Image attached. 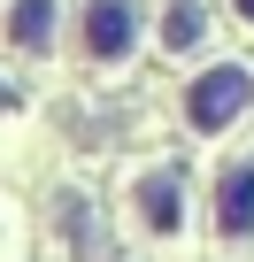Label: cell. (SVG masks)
I'll list each match as a JSON object with an SVG mask.
<instances>
[{
	"label": "cell",
	"mask_w": 254,
	"mask_h": 262,
	"mask_svg": "<svg viewBox=\"0 0 254 262\" xmlns=\"http://www.w3.org/2000/svg\"><path fill=\"white\" fill-rule=\"evenodd\" d=\"M200 31H208V8H200V0H170V16H162V47L185 54V47H200Z\"/></svg>",
	"instance_id": "cell-5"
},
{
	"label": "cell",
	"mask_w": 254,
	"mask_h": 262,
	"mask_svg": "<svg viewBox=\"0 0 254 262\" xmlns=\"http://www.w3.org/2000/svg\"><path fill=\"white\" fill-rule=\"evenodd\" d=\"M246 100H254V70L223 62V70L193 77V93H185V116H193V131H223L231 116H246Z\"/></svg>",
	"instance_id": "cell-1"
},
{
	"label": "cell",
	"mask_w": 254,
	"mask_h": 262,
	"mask_svg": "<svg viewBox=\"0 0 254 262\" xmlns=\"http://www.w3.org/2000/svg\"><path fill=\"white\" fill-rule=\"evenodd\" d=\"M139 216L154 231H177V178H147L139 185Z\"/></svg>",
	"instance_id": "cell-6"
},
{
	"label": "cell",
	"mask_w": 254,
	"mask_h": 262,
	"mask_svg": "<svg viewBox=\"0 0 254 262\" xmlns=\"http://www.w3.org/2000/svg\"><path fill=\"white\" fill-rule=\"evenodd\" d=\"M216 224H223L231 239H246V231H254V162L223 170V193H216Z\"/></svg>",
	"instance_id": "cell-3"
},
{
	"label": "cell",
	"mask_w": 254,
	"mask_h": 262,
	"mask_svg": "<svg viewBox=\"0 0 254 262\" xmlns=\"http://www.w3.org/2000/svg\"><path fill=\"white\" fill-rule=\"evenodd\" d=\"M77 31H85V54L93 62H123L131 39H139V16H131V0H85Z\"/></svg>",
	"instance_id": "cell-2"
},
{
	"label": "cell",
	"mask_w": 254,
	"mask_h": 262,
	"mask_svg": "<svg viewBox=\"0 0 254 262\" xmlns=\"http://www.w3.org/2000/svg\"><path fill=\"white\" fill-rule=\"evenodd\" d=\"M231 8H239V16H246V24H254V0H231Z\"/></svg>",
	"instance_id": "cell-7"
},
{
	"label": "cell",
	"mask_w": 254,
	"mask_h": 262,
	"mask_svg": "<svg viewBox=\"0 0 254 262\" xmlns=\"http://www.w3.org/2000/svg\"><path fill=\"white\" fill-rule=\"evenodd\" d=\"M8 39L39 54V47L54 39V0H16V8H8Z\"/></svg>",
	"instance_id": "cell-4"
}]
</instances>
